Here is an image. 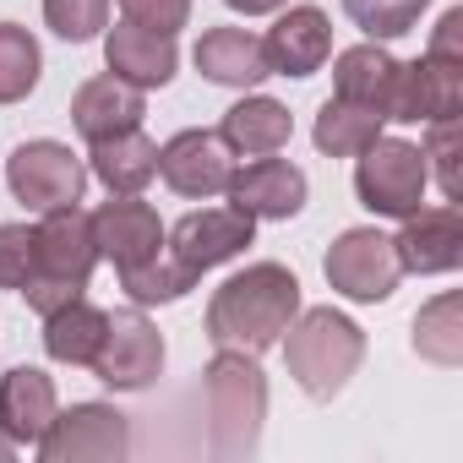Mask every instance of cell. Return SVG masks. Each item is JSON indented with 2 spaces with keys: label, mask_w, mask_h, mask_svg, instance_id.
Listing matches in <instances>:
<instances>
[{
  "label": "cell",
  "mask_w": 463,
  "mask_h": 463,
  "mask_svg": "<svg viewBox=\"0 0 463 463\" xmlns=\"http://www.w3.org/2000/svg\"><path fill=\"white\" fill-rule=\"evenodd\" d=\"M300 317V279L284 262H251L235 279H223L207 300V338L213 349H246L262 354L284 338Z\"/></svg>",
  "instance_id": "1"
},
{
  "label": "cell",
  "mask_w": 463,
  "mask_h": 463,
  "mask_svg": "<svg viewBox=\"0 0 463 463\" xmlns=\"http://www.w3.org/2000/svg\"><path fill=\"white\" fill-rule=\"evenodd\" d=\"M284 333H289V338H284V365H289L295 387H300L306 398H317V403L338 398V392L349 387V376L360 371V360H365V333H360V322H349V317L333 311V306L300 311Z\"/></svg>",
  "instance_id": "2"
},
{
  "label": "cell",
  "mask_w": 463,
  "mask_h": 463,
  "mask_svg": "<svg viewBox=\"0 0 463 463\" xmlns=\"http://www.w3.org/2000/svg\"><path fill=\"white\" fill-rule=\"evenodd\" d=\"M202 392H207V436L218 458H246L262 441V420H268V376L257 365V354L246 349H218L202 371Z\"/></svg>",
  "instance_id": "3"
},
{
  "label": "cell",
  "mask_w": 463,
  "mask_h": 463,
  "mask_svg": "<svg viewBox=\"0 0 463 463\" xmlns=\"http://www.w3.org/2000/svg\"><path fill=\"white\" fill-rule=\"evenodd\" d=\"M33 241H39V268L23 284L28 306L39 317L61 311L66 300H82L93 268H99V241H93V213H82L77 202L50 207L44 223H33Z\"/></svg>",
  "instance_id": "4"
},
{
  "label": "cell",
  "mask_w": 463,
  "mask_h": 463,
  "mask_svg": "<svg viewBox=\"0 0 463 463\" xmlns=\"http://www.w3.org/2000/svg\"><path fill=\"white\" fill-rule=\"evenodd\" d=\"M354 196L365 213L376 218H409L425 207V153L420 142H403V137H376L365 153H354Z\"/></svg>",
  "instance_id": "5"
},
{
  "label": "cell",
  "mask_w": 463,
  "mask_h": 463,
  "mask_svg": "<svg viewBox=\"0 0 463 463\" xmlns=\"http://www.w3.org/2000/svg\"><path fill=\"white\" fill-rule=\"evenodd\" d=\"M333 295L354 300V306H382L392 300L403 268H398V251H392V235L382 229H344V235L327 246V262H322Z\"/></svg>",
  "instance_id": "6"
},
{
  "label": "cell",
  "mask_w": 463,
  "mask_h": 463,
  "mask_svg": "<svg viewBox=\"0 0 463 463\" xmlns=\"http://www.w3.org/2000/svg\"><path fill=\"white\" fill-rule=\"evenodd\" d=\"M131 452V425L115 403H71L55 409L50 430L39 436L44 463H120Z\"/></svg>",
  "instance_id": "7"
},
{
  "label": "cell",
  "mask_w": 463,
  "mask_h": 463,
  "mask_svg": "<svg viewBox=\"0 0 463 463\" xmlns=\"http://www.w3.org/2000/svg\"><path fill=\"white\" fill-rule=\"evenodd\" d=\"M6 185L23 207L33 213H50V207H66V202H82L88 191V164L66 147V142H23L12 158H6Z\"/></svg>",
  "instance_id": "8"
},
{
  "label": "cell",
  "mask_w": 463,
  "mask_h": 463,
  "mask_svg": "<svg viewBox=\"0 0 463 463\" xmlns=\"http://www.w3.org/2000/svg\"><path fill=\"white\" fill-rule=\"evenodd\" d=\"M88 371H93L104 387H115V392H142V387H153L158 371H164V333H158L142 311H115Z\"/></svg>",
  "instance_id": "9"
},
{
  "label": "cell",
  "mask_w": 463,
  "mask_h": 463,
  "mask_svg": "<svg viewBox=\"0 0 463 463\" xmlns=\"http://www.w3.org/2000/svg\"><path fill=\"white\" fill-rule=\"evenodd\" d=\"M463 109V66L420 55V61H398L392 77V99H387V120L403 126H436V120H458Z\"/></svg>",
  "instance_id": "10"
},
{
  "label": "cell",
  "mask_w": 463,
  "mask_h": 463,
  "mask_svg": "<svg viewBox=\"0 0 463 463\" xmlns=\"http://www.w3.org/2000/svg\"><path fill=\"white\" fill-rule=\"evenodd\" d=\"M158 175L175 196H191V202H207V196H223L229 191V175H235V153L218 131H180L158 147Z\"/></svg>",
  "instance_id": "11"
},
{
  "label": "cell",
  "mask_w": 463,
  "mask_h": 463,
  "mask_svg": "<svg viewBox=\"0 0 463 463\" xmlns=\"http://www.w3.org/2000/svg\"><path fill=\"white\" fill-rule=\"evenodd\" d=\"M251 241H257V218H246L241 207H202V213H185V218L169 229L164 246H169L191 273H207V268L235 262Z\"/></svg>",
  "instance_id": "12"
},
{
  "label": "cell",
  "mask_w": 463,
  "mask_h": 463,
  "mask_svg": "<svg viewBox=\"0 0 463 463\" xmlns=\"http://www.w3.org/2000/svg\"><path fill=\"white\" fill-rule=\"evenodd\" d=\"M229 207H241L246 218H273V223H284V218H295L300 207H306V196H311V180H306V169L300 164H289V158H251L246 169H235L229 175Z\"/></svg>",
  "instance_id": "13"
},
{
  "label": "cell",
  "mask_w": 463,
  "mask_h": 463,
  "mask_svg": "<svg viewBox=\"0 0 463 463\" xmlns=\"http://www.w3.org/2000/svg\"><path fill=\"white\" fill-rule=\"evenodd\" d=\"M403 229L392 235V251H398V268L403 273H420V279H436V273H452L463 262V218L452 202L441 207H420L409 218H398Z\"/></svg>",
  "instance_id": "14"
},
{
  "label": "cell",
  "mask_w": 463,
  "mask_h": 463,
  "mask_svg": "<svg viewBox=\"0 0 463 463\" xmlns=\"http://www.w3.org/2000/svg\"><path fill=\"white\" fill-rule=\"evenodd\" d=\"M273 77H317L333 61V23L322 6H284L262 39Z\"/></svg>",
  "instance_id": "15"
},
{
  "label": "cell",
  "mask_w": 463,
  "mask_h": 463,
  "mask_svg": "<svg viewBox=\"0 0 463 463\" xmlns=\"http://www.w3.org/2000/svg\"><path fill=\"white\" fill-rule=\"evenodd\" d=\"M93 241H99V257H109L115 273H120V268H137V262L158 257L169 229L158 223V213L142 196H109L93 213Z\"/></svg>",
  "instance_id": "16"
},
{
  "label": "cell",
  "mask_w": 463,
  "mask_h": 463,
  "mask_svg": "<svg viewBox=\"0 0 463 463\" xmlns=\"http://www.w3.org/2000/svg\"><path fill=\"white\" fill-rule=\"evenodd\" d=\"M142 115H147V99H142V88L120 82L115 71H104V77H88V82L71 93V126H77L88 142L120 137V131L142 126Z\"/></svg>",
  "instance_id": "17"
},
{
  "label": "cell",
  "mask_w": 463,
  "mask_h": 463,
  "mask_svg": "<svg viewBox=\"0 0 463 463\" xmlns=\"http://www.w3.org/2000/svg\"><path fill=\"white\" fill-rule=\"evenodd\" d=\"M55 409V382L39 365H12L0 376V436H12L17 447H39Z\"/></svg>",
  "instance_id": "18"
},
{
  "label": "cell",
  "mask_w": 463,
  "mask_h": 463,
  "mask_svg": "<svg viewBox=\"0 0 463 463\" xmlns=\"http://www.w3.org/2000/svg\"><path fill=\"white\" fill-rule=\"evenodd\" d=\"M191 61H196V71H202L207 82L241 88V93L273 77V71H268V55H262V39L246 33V28H207V33L196 39Z\"/></svg>",
  "instance_id": "19"
},
{
  "label": "cell",
  "mask_w": 463,
  "mask_h": 463,
  "mask_svg": "<svg viewBox=\"0 0 463 463\" xmlns=\"http://www.w3.org/2000/svg\"><path fill=\"white\" fill-rule=\"evenodd\" d=\"M104 61H109V71L120 77V82H131V88H164L169 77H175V66H180V50H175V39L169 33H147V28H137V23H120V28H109V39H104Z\"/></svg>",
  "instance_id": "20"
},
{
  "label": "cell",
  "mask_w": 463,
  "mask_h": 463,
  "mask_svg": "<svg viewBox=\"0 0 463 463\" xmlns=\"http://www.w3.org/2000/svg\"><path fill=\"white\" fill-rule=\"evenodd\" d=\"M218 137L229 142V153L235 158H268V153H284L289 137H295V120L279 99L268 93H246L235 109H223V126Z\"/></svg>",
  "instance_id": "21"
},
{
  "label": "cell",
  "mask_w": 463,
  "mask_h": 463,
  "mask_svg": "<svg viewBox=\"0 0 463 463\" xmlns=\"http://www.w3.org/2000/svg\"><path fill=\"white\" fill-rule=\"evenodd\" d=\"M392 77H398V61H392L376 39H365V44H354V50H344V55L333 61V99H349V104H360V109L387 115Z\"/></svg>",
  "instance_id": "22"
},
{
  "label": "cell",
  "mask_w": 463,
  "mask_h": 463,
  "mask_svg": "<svg viewBox=\"0 0 463 463\" xmlns=\"http://www.w3.org/2000/svg\"><path fill=\"white\" fill-rule=\"evenodd\" d=\"M93 175L109 185V196H137L153 175H158V142L142 131V126H131V131H120V137H104V142H93Z\"/></svg>",
  "instance_id": "23"
},
{
  "label": "cell",
  "mask_w": 463,
  "mask_h": 463,
  "mask_svg": "<svg viewBox=\"0 0 463 463\" xmlns=\"http://www.w3.org/2000/svg\"><path fill=\"white\" fill-rule=\"evenodd\" d=\"M104 327H109V311H99L88 300H66L61 311L44 317V354L55 365H93Z\"/></svg>",
  "instance_id": "24"
},
{
  "label": "cell",
  "mask_w": 463,
  "mask_h": 463,
  "mask_svg": "<svg viewBox=\"0 0 463 463\" xmlns=\"http://www.w3.org/2000/svg\"><path fill=\"white\" fill-rule=\"evenodd\" d=\"M382 126H387V115L360 109V104H349V99H327V104L317 109L311 142H317L327 158H354V153H365V147L382 137Z\"/></svg>",
  "instance_id": "25"
},
{
  "label": "cell",
  "mask_w": 463,
  "mask_h": 463,
  "mask_svg": "<svg viewBox=\"0 0 463 463\" xmlns=\"http://www.w3.org/2000/svg\"><path fill=\"white\" fill-rule=\"evenodd\" d=\"M414 354L430 360V365H447V371L463 365V300L452 289L420 306V317H414Z\"/></svg>",
  "instance_id": "26"
},
{
  "label": "cell",
  "mask_w": 463,
  "mask_h": 463,
  "mask_svg": "<svg viewBox=\"0 0 463 463\" xmlns=\"http://www.w3.org/2000/svg\"><path fill=\"white\" fill-rule=\"evenodd\" d=\"M196 279L202 273H191L169 246L158 257L137 262V268H120V289L131 295V306H175V300H185L196 289Z\"/></svg>",
  "instance_id": "27"
},
{
  "label": "cell",
  "mask_w": 463,
  "mask_h": 463,
  "mask_svg": "<svg viewBox=\"0 0 463 463\" xmlns=\"http://www.w3.org/2000/svg\"><path fill=\"white\" fill-rule=\"evenodd\" d=\"M39 71H44L39 39L17 23H0V104H23L39 88Z\"/></svg>",
  "instance_id": "28"
},
{
  "label": "cell",
  "mask_w": 463,
  "mask_h": 463,
  "mask_svg": "<svg viewBox=\"0 0 463 463\" xmlns=\"http://www.w3.org/2000/svg\"><path fill=\"white\" fill-rule=\"evenodd\" d=\"M425 6H430V0H344L349 23H354L365 39H376V44L403 39L409 28H420V12H425Z\"/></svg>",
  "instance_id": "29"
},
{
  "label": "cell",
  "mask_w": 463,
  "mask_h": 463,
  "mask_svg": "<svg viewBox=\"0 0 463 463\" xmlns=\"http://www.w3.org/2000/svg\"><path fill=\"white\" fill-rule=\"evenodd\" d=\"M44 23L66 44H88L109 28V0H44Z\"/></svg>",
  "instance_id": "30"
},
{
  "label": "cell",
  "mask_w": 463,
  "mask_h": 463,
  "mask_svg": "<svg viewBox=\"0 0 463 463\" xmlns=\"http://www.w3.org/2000/svg\"><path fill=\"white\" fill-rule=\"evenodd\" d=\"M420 153H425V175H436L441 196L458 207V196H463V180H458V120H436L430 137L420 142Z\"/></svg>",
  "instance_id": "31"
},
{
  "label": "cell",
  "mask_w": 463,
  "mask_h": 463,
  "mask_svg": "<svg viewBox=\"0 0 463 463\" xmlns=\"http://www.w3.org/2000/svg\"><path fill=\"white\" fill-rule=\"evenodd\" d=\"M39 268V241L28 223H0V289H23Z\"/></svg>",
  "instance_id": "32"
},
{
  "label": "cell",
  "mask_w": 463,
  "mask_h": 463,
  "mask_svg": "<svg viewBox=\"0 0 463 463\" xmlns=\"http://www.w3.org/2000/svg\"><path fill=\"white\" fill-rule=\"evenodd\" d=\"M120 12H126V23H137V28L175 39V33L191 23V0H120Z\"/></svg>",
  "instance_id": "33"
},
{
  "label": "cell",
  "mask_w": 463,
  "mask_h": 463,
  "mask_svg": "<svg viewBox=\"0 0 463 463\" xmlns=\"http://www.w3.org/2000/svg\"><path fill=\"white\" fill-rule=\"evenodd\" d=\"M425 55H436V61H452V66H463V6L441 12V23H436V33H430V50H425Z\"/></svg>",
  "instance_id": "34"
},
{
  "label": "cell",
  "mask_w": 463,
  "mask_h": 463,
  "mask_svg": "<svg viewBox=\"0 0 463 463\" xmlns=\"http://www.w3.org/2000/svg\"><path fill=\"white\" fill-rule=\"evenodd\" d=\"M229 12H241V17H273V12H284L289 0H223Z\"/></svg>",
  "instance_id": "35"
},
{
  "label": "cell",
  "mask_w": 463,
  "mask_h": 463,
  "mask_svg": "<svg viewBox=\"0 0 463 463\" xmlns=\"http://www.w3.org/2000/svg\"><path fill=\"white\" fill-rule=\"evenodd\" d=\"M12 452H17V441H12V436H0V458H12Z\"/></svg>",
  "instance_id": "36"
}]
</instances>
